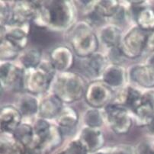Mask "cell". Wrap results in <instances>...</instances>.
Masks as SVG:
<instances>
[{"mask_svg":"<svg viewBox=\"0 0 154 154\" xmlns=\"http://www.w3.org/2000/svg\"><path fill=\"white\" fill-rule=\"evenodd\" d=\"M57 154H89L79 139H75L66 145Z\"/></svg>","mask_w":154,"mask_h":154,"instance_id":"cell-32","label":"cell"},{"mask_svg":"<svg viewBox=\"0 0 154 154\" xmlns=\"http://www.w3.org/2000/svg\"><path fill=\"white\" fill-rule=\"evenodd\" d=\"M22 115L13 105H5L1 108L0 123L2 134H12L21 124Z\"/></svg>","mask_w":154,"mask_h":154,"instance_id":"cell-15","label":"cell"},{"mask_svg":"<svg viewBox=\"0 0 154 154\" xmlns=\"http://www.w3.org/2000/svg\"><path fill=\"white\" fill-rule=\"evenodd\" d=\"M85 79L75 72H62L53 82V93L59 97L63 103L70 104L85 96L87 89Z\"/></svg>","mask_w":154,"mask_h":154,"instance_id":"cell-2","label":"cell"},{"mask_svg":"<svg viewBox=\"0 0 154 154\" xmlns=\"http://www.w3.org/2000/svg\"><path fill=\"white\" fill-rule=\"evenodd\" d=\"M39 8L40 2L16 1L12 5L11 19L6 26H21L30 24L38 17Z\"/></svg>","mask_w":154,"mask_h":154,"instance_id":"cell-9","label":"cell"},{"mask_svg":"<svg viewBox=\"0 0 154 154\" xmlns=\"http://www.w3.org/2000/svg\"><path fill=\"white\" fill-rule=\"evenodd\" d=\"M130 15H131L130 10H128L124 6L122 7V5H120V8H118V12L115 13V15L112 18L115 20V25H118V24L125 23L128 20Z\"/></svg>","mask_w":154,"mask_h":154,"instance_id":"cell-37","label":"cell"},{"mask_svg":"<svg viewBox=\"0 0 154 154\" xmlns=\"http://www.w3.org/2000/svg\"><path fill=\"white\" fill-rule=\"evenodd\" d=\"M49 61L56 70L67 72L73 66V52L68 47L57 46L50 53Z\"/></svg>","mask_w":154,"mask_h":154,"instance_id":"cell-14","label":"cell"},{"mask_svg":"<svg viewBox=\"0 0 154 154\" xmlns=\"http://www.w3.org/2000/svg\"><path fill=\"white\" fill-rule=\"evenodd\" d=\"M25 69L7 61L0 65V83L2 89L21 92L24 90Z\"/></svg>","mask_w":154,"mask_h":154,"instance_id":"cell-7","label":"cell"},{"mask_svg":"<svg viewBox=\"0 0 154 154\" xmlns=\"http://www.w3.org/2000/svg\"><path fill=\"white\" fill-rule=\"evenodd\" d=\"M39 105V102L35 95L25 92L18 98L15 107L22 117H32L38 114Z\"/></svg>","mask_w":154,"mask_h":154,"instance_id":"cell-21","label":"cell"},{"mask_svg":"<svg viewBox=\"0 0 154 154\" xmlns=\"http://www.w3.org/2000/svg\"><path fill=\"white\" fill-rule=\"evenodd\" d=\"M69 41L74 53L82 59L96 53L98 48V38L92 27L85 21L78 22L70 28Z\"/></svg>","mask_w":154,"mask_h":154,"instance_id":"cell-3","label":"cell"},{"mask_svg":"<svg viewBox=\"0 0 154 154\" xmlns=\"http://www.w3.org/2000/svg\"><path fill=\"white\" fill-rule=\"evenodd\" d=\"M76 8L71 1H45L40 2L39 13L35 20L54 31H62L73 26Z\"/></svg>","mask_w":154,"mask_h":154,"instance_id":"cell-1","label":"cell"},{"mask_svg":"<svg viewBox=\"0 0 154 154\" xmlns=\"http://www.w3.org/2000/svg\"><path fill=\"white\" fill-rule=\"evenodd\" d=\"M12 136L25 145L28 150H32L35 146V131L31 125L21 123L12 134Z\"/></svg>","mask_w":154,"mask_h":154,"instance_id":"cell-27","label":"cell"},{"mask_svg":"<svg viewBox=\"0 0 154 154\" xmlns=\"http://www.w3.org/2000/svg\"><path fill=\"white\" fill-rule=\"evenodd\" d=\"M108 154H136V148L130 145H118L107 150Z\"/></svg>","mask_w":154,"mask_h":154,"instance_id":"cell-36","label":"cell"},{"mask_svg":"<svg viewBox=\"0 0 154 154\" xmlns=\"http://www.w3.org/2000/svg\"><path fill=\"white\" fill-rule=\"evenodd\" d=\"M147 131L150 134L154 135V118L152 120V122H151L150 125L147 127Z\"/></svg>","mask_w":154,"mask_h":154,"instance_id":"cell-42","label":"cell"},{"mask_svg":"<svg viewBox=\"0 0 154 154\" xmlns=\"http://www.w3.org/2000/svg\"><path fill=\"white\" fill-rule=\"evenodd\" d=\"M0 154H28V149L12 134H2L0 139Z\"/></svg>","mask_w":154,"mask_h":154,"instance_id":"cell-25","label":"cell"},{"mask_svg":"<svg viewBox=\"0 0 154 154\" xmlns=\"http://www.w3.org/2000/svg\"><path fill=\"white\" fill-rule=\"evenodd\" d=\"M54 31L47 25L34 20L30 23L29 41L35 48L40 50L48 48L56 40V35Z\"/></svg>","mask_w":154,"mask_h":154,"instance_id":"cell-11","label":"cell"},{"mask_svg":"<svg viewBox=\"0 0 154 154\" xmlns=\"http://www.w3.org/2000/svg\"><path fill=\"white\" fill-rule=\"evenodd\" d=\"M56 71L50 61H42L35 69H25L24 90L35 95L45 93L54 82Z\"/></svg>","mask_w":154,"mask_h":154,"instance_id":"cell-4","label":"cell"},{"mask_svg":"<svg viewBox=\"0 0 154 154\" xmlns=\"http://www.w3.org/2000/svg\"><path fill=\"white\" fill-rule=\"evenodd\" d=\"M56 121L57 126L63 134L65 131H70L75 128L79 122V115L73 108L66 106L60 112Z\"/></svg>","mask_w":154,"mask_h":154,"instance_id":"cell-23","label":"cell"},{"mask_svg":"<svg viewBox=\"0 0 154 154\" xmlns=\"http://www.w3.org/2000/svg\"><path fill=\"white\" fill-rule=\"evenodd\" d=\"M62 131L58 126H51V131L45 140L41 143L38 149L35 151H31L36 154H48L53 150L60 146L63 141Z\"/></svg>","mask_w":154,"mask_h":154,"instance_id":"cell-20","label":"cell"},{"mask_svg":"<svg viewBox=\"0 0 154 154\" xmlns=\"http://www.w3.org/2000/svg\"><path fill=\"white\" fill-rule=\"evenodd\" d=\"M120 2L115 0L96 1L94 2L93 8L105 18H112L120 8Z\"/></svg>","mask_w":154,"mask_h":154,"instance_id":"cell-29","label":"cell"},{"mask_svg":"<svg viewBox=\"0 0 154 154\" xmlns=\"http://www.w3.org/2000/svg\"><path fill=\"white\" fill-rule=\"evenodd\" d=\"M102 81L111 88H118L124 85L126 79V72L122 65L108 66L102 75Z\"/></svg>","mask_w":154,"mask_h":154,"instance_id":"cell-22","label":"cell"},{"mask_svg":"<svg viewBox=\"0 0 154 154\" xmlns=\"http://www.w3.org/2000/svg\"><path fill=\"white\" fill-rule=\"evenodd\" d=\"M143 94L134 87L128 86L122 89L115 102L123 105L127 109L134 112L142 103Z\"/></svg>","mask_w":154,"mask_h":154,"instance_id":"cell-19","label":"cell"},{"mask_svg":"<svg viewBox=\"0 0 154 154\" xmlns=\"http://www.w3.org/2000/svg\"><path fill=\"white\" fill-rule=\"evenodd\" d=\"M83 121L86 127L99 128L103 124V115L98 109L92 108L85 112Z\"/></svg>","mask_w":154,"mask_h":154,"instance_id":"cell-31","label":"cell"},{"mask_svg":"<svg viewBox=\"0 0 154 154\" xmlns=\"http://www.w3.org/2000/svg\"><path fill=\"white\" fill-rule=\"evenodd\" d=\"M82 145L89 154L102 150L105 143V136L100 128L85 127L81 131L79 137Z\"/></svg>","mask_w":154,"mask_h":154,"instance_id":"cell-12","label":"cell"},{"mask_svg":"<svg viewBox=\"0 0 154 154\" xmlns=\"http://www.w3.org/2000/svg\"><path fill=\"white\" fill-rule=\"evenodd\" d=\"M30 24L25 25H11L1 27V38H5L21 51L26 49L29 42Z\"/></svg>","mask_w":154,"mask_h":154,"instance_id":"cell-13","label":"cell"},{"mask_svg":"<svg viewBox=\"0 0 154 154\" xmlns=\"http://www.w3.org/2000/svg\"><path fill=\"white\" fill-rule=\"evenodd\" d=\"M145 51L154 53V31L148 32L145 45Z\"/></svg>","mask_w":154,"mask_h":154,"instance_id":"cell-39","label":"cell"},{"mask_svg":"<svg viewBox=\"0 0 154 154\" xmlns=\"http://www.w3.org/2000/svg\"><path fill=\"white\" fill-rule=\"evenodd\" d=\"M108 58L100 53H95L91 56L84 58L82 63V69L88 76L98 78L103 75L108 67Z\"/></svg>","mask_w":154,"mask_h":154,"instance_id":"cell-16","label":"cell"},{"mask_svg":"<svg viewBox=\"0 0 154 154\" xmlns=\"http://www.w3.org/2000/svg\"><path fill=\"white\" fill-rule=\"evenodd\" d=\"M146 64L147 65H149V66H151L152 68H153L154 69V54H152L150 57H149V58H148L147 61H146Z\"/></svg>","mask_w":154,"mask_h":154,"instance_id":"cell-41","label":"cell"},{"mask_svg":"<svg viewBox=\"0 0 154 154\" xmlns=\"http://www.w3.org/2000/svg\"><path fill=\"white\" fill-rule=\"evenodd\" d=\"M93 4L90 8H88L86 15H85V18H86L85 21L92 27H99L104 25L106 22V18L98 13L96 10L94 9Z\"/></svg>","mask_w":154,"mask_h":154,"instance_id":"cell-33","label":"cell"},{"mask_svg":"<svg viewBox=\"0 0 154 154\" xmlns=\"http://www.w3.org/2000/svg\"><path fill=\"white\" fill-rule=\"evenodd\" d=\"M147 34L138 27H134L122 38L120 48L126 57L134 59L141 56L145 51Z\"/></svg>","mask_w":154,"mask_h":154,"instance_id":"cell-6","label":"cell"},{"mask_svg":"<svg viewBox=\"0 0 154 154\" xmlns=\"http://www.w3.org/2000/svg\"><path fill=\"white\" fill-rule=\"evenodd\" d=\"M136 125L147 128L154 118V109L147 103L143 102L133 112Z\"/></svg>","mask_w":154,"mask_h":154,"instance_id":"cell-28","label":"cell"},{"mask_svg":"<svg viewBox=\"0 0 154 154\" xmlns=\"http://www.w3.org/2000/svg\"><path fill=\"white\" fill-rule=\"evenodd\" d=\"M19 61L24 69H31L38 67L42 60L41 51L33 48L25 49L19 54Z\"/></svg>","mask_w":154,"mask_h":154,"instance_id":"cell-26","label":"cell"},{"mask_svg":"<svg viewBox=\"0 0 154 154\" xmlns=\"http://www.w3.org/2000/svg\"><path fill=\"white\" fill-rule=\"evenodd\" d=\"M105 115L111 129L118 135H125L131 131L133 119L123 105L112 102L105 108Z\"/></svg>","mask_w":154,"mask_h":154,"instance_id":"cell-5","label":"cell"},{"mask_svg":"<svg viewBox=\"0 0 154 154\" xmlns=\"http://www.w3.org/2000/svg\"><path fill=\"white\" fill-rule=\"evenodd\" d=\"M84 98L86 103L92 108L97 109L105 108L112 103L113 91L102 80H95L88 85Z\"/></svg>","mask_w":154,"mask_h":154,"instance_id":"cell-8","label":"cell"},{"mask_svg":"<svg viewBox=\"0 0 154 154\" xmlns=\"http://www.w3.org/2000/svg\"><path fill=\"white\" fill-rule=\"evenodd\" d=\"M130 79L143 88H154V69L147 64L136 65L129 72Z\"/></svg>","mask_w":154,"mask_h":154,"instance_id":"cell-17","label":"cell"},{"mask_svg":"<svg viewBox=\"0 0 154 154\" xmlns=\"http://www.w3.org/2000/svg\"><path fill=\"white\" fill-rule=\"evenodd\" d=\"M129 3L131 6L130 12L138 28L146 32L154 31V10L144 1H132Z\"/></svg>","mask_w":154,"mask_h":154,"instance_id":"cell-10","label":"cell"},{"mask_svg":"<svg viewBox=\"0 0 154 154\" xmlns=\"http://www.w3.org/2000/svg\"><path fill=\"white\" fill-rule=\"evenodd\" d=\"M108 60L112 62V64L115 65H122V63H124L125 58L123 51H122L120 46L114 47V48H109V51L108 53Z\"/></svg>","mask_w":154,"mask_h":154,"instance_id":"cell-34","label":"cell"},{"mask_svg":"<svg viewBox=\"0 0 154 154\" xmlns=\"http://www.w3.org/2000/svg\"><path fill=\"white\" fill-rule=\"evenodd\" d=\"M63 108V101L55 94L52 93L43 98L40 102L38 115L41 118L46 120L56 118Z\"/></svg>","mask_w":154,"mask_h":154,"instance_id":"cell-18","label":"cell"},{"mask_svg":"<svg viewBox=\"0 0 154 154\" xmlns=\"http://www.w3.org/2000/svg\"><path fill=\"white\" fill-rule=\"evenodd\" d=\"M92 154H108V152H107V150H105V151L100 150V151H98V152H95V153H92Z\"/></svg>","mask_w":154,"mask_h":154,"instance_id":"cell-43","label":"cell"},{"mask_svg":"<svg viewBox=\"0 0 154 154\" xmlns=\"http://www.w3.org/2000/svg\"><path fill=\"white\" fill-rule=\"evenodd\" d=\"M0 17H1V27L6 26L9 24L12 15V6L5 1L0 2Z\"/></svg>","mask_w":154,"mask_h":154,"instance_id":"cell-35","label":"cell"},{"mask_svg":"<svg viewBox=\"0 0 154 154\" xmlns=\"http://www.w3.org/2000/svg\"><path fill=\"white\" fill-rule=\"evenodd\" d=\"M21 51L5 38H1L0 58L2 61L12 60L19 56Z\"/></svg>","mask_w":154,"mask_h":154,"instance_id":"cell-30","label":"cell"},{"mask_svg":"<svg viewBox=\"0 0 154 154\" xmlns=\"http://www.w3.org/2000/svg\"><path fill=\"white\" fill-rule=\"evenodd\" d=\"M136 154H154V143L143 141L136 148Z\"/></svg>","mask_w":154,"mask_h":154,"instance_id":"cell-38","label":"cell"},{"mask_svg":"<svg viewBox=\"0 0 154 154\" xmlns=\"http://www.w3.org/2000/svg\"><path fill=\"white\" fill-rule=\"evenodd\" d=\"M100 39L108 48L120 46L122 40V30L115 24L104 26L101 31Z\"/></svg>","mask_w":154,"mask_h":154,"instance_id":"cell-24","label":"cell"},{"mask_svg":"<svg viewBox=\"0 0 154 154\" xmlns=\"http://www.w3.org/2000/svg\"><path fill=\"white\" fill-rule=\"evenodd\" d=\"M142 102L149 104L154 109V91L149 90L143 94Z\"/></svg>","mask_w":154,"mask_h":154,"instance_id":"cell-40","label":"cell"}]
</instances>
